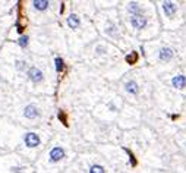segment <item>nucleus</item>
Returning a JSON list of instances; mask_svg holds the SVG:
<instances>
[{
	"instance_id": "1",
	"label": "nucleus",
	"mask_w": 186,
	"mask_h": 173,
	"mask_svg": "<svg viewBox=\"0 0 186 173\" xmlns=\"http://www.w3.org/2000/svg\"><path fill=\"white\" fill-rule=\"evenodd\" d=\"M129 22H131V25L135 29H144L147 26L148 21H147L145 15H132L129 18Z\"/></svg>"
},
{
	"instance_id": "2",
	"label": "nucleus",
	"mask_w": 186,
	"mask_h": 173,
	"mask_svg": "<svg viewBox=\"0 0 186 173\" xmlns=\"http://www.w3.org/2000/svg\"><path fill=\"white\" fill-rule=\"evenodd\" d=\"M23 142H25L26 147H29V148H35V147L40 145L41 139H40V137H38L35 132H28V134H25V137H23Z\"/></svg>"
},
{
	"instance_id": "3",
	"label": "nucleus",
	"mask_w": 186,
	"mask_h": 173,
	"mask_svg": "<svg viewBox=\"0 0 186 173\" xmlns=\"http://www.w3.org/2000/svg\"><path fill=\"white\" fill-rule=\"evenodd\" d=\"M65 154L66 153L62 147H53L51 151H50V154H48V159H50L51 163H57L60 162L62 159H65Z\"/></svg>"
},
{
	"instance_id": "4",
	"label": "nucleus",
	"mask_w": 186,
	"mask_h": 173,
	"mask_svg": "<svg viewBox=\"0 0 186 173\" xmlns=\"http://www.w3.org/2000/svg\"><path fill=\"white\" fill-rule=\"evenodd\" d=\"M175 56V51H173V48L172 47H161L160 48V51H158V59H160V62H170L172 59Z\"/></svg>"
},
{
	"instance_id": "5",
	"label": "nucleus",
	"mask_w": 186,
	"mask_h": 173,
	"mask_svg": "<svg viewBox=\"0 0 186 173\" xmlns=\"http://www.w3.org/2000/svg\"><path fill=\"white\" fill-rule=\"evenodd\" d=\"M161 9H163V12L166 13L167 18H173L176 15V12H177V5L173 3V2H163L161 3Z\"/></svg>"
},
{
	"instance_id": "6",
	"label": "nucleus",
	"mask_w": 186,
	"mask_h": 173,
	"mask_svg": "<svg viewBox=\"0 0 186 173\" xmlns=\"http://www.w3.org/2000/svg\"><path fill=\"white\" fill-rule=\"evenodd\" d=\"M28 78H29L34 84H38V82L43 81L44 75H43V72L38 69V68L33 66V68H29V69H28Z\"/></svg>"
},
{
	"instance_id": "7",
	"label": "nucleus",
	"mask_w": 186,
	"mask_h": 173,
	"mask_svg": "<svg viewBox=\"0 0 186 173\" xmlns=\"http://www.w3.org/2000/svg\"><path fill=\"white\" fill-rule=\"evenodd\" d=\"M23 116L26 117V119H37L38 116H40V110H38V107L37 106H34V104H28L25 109H23Z\"/></svg>"
},
{
	"instance_id": "8",
	"label": "nucleus",
	"mask_w": 186,
	"mask_h": 173,
	"mask_svg": "<svg viewBox=\"0 0 186 173\" xmlns=\"http://www.w3.org/2000/svg\"><path fill=\"white\" fill-rule=\"evenodd\" d=\"M172 85L177 90H183L186 87V76L185 75H176L172 79Z\"/></svg>"
},
{
	"instance_id": "9",
	"label": "nucleus",
	"mask_w": 186,
	"mask_h": 173,
	"mask_svg": "<svg viewBox=\"0 0 186 173\" xmlns=\"http://www.w3.org/2000/svg\"><path fill=\"white\" fill-rule=\"evenodd\" d=\"M66 22H67V26H69V28L76 29L78 26L81 25V19H79V16H78V15L72 13V15H69V18L66 19Z\"/></svg>"
},
{
	"instance_id": "10",
	"label": "nucleus",
	"mask_w": 186,
	"mask_h": 173,
	"mask_svg": "<svg viewBox=\"0 0 186 173\" xmlns=\"http://www.w3.org/2000/svg\"><path fill=\"white\" fill-rule=\"evenodd\" d=\"M125 91L132 94V95H136V94L139 92V87H138L136 82L131 79V81H128L126 84H125Z\"/></svg>"
},
{
	"instance_id": "11",
	"label": "nucleus",
	"mask_w": 186,
	"mask_h": 173,
	"mask_svg": "<svg viewBox=\"0 0 186 173\" xmlns=\"http://www.w3.org/2000/svg\"><path fill=\"white\" fill-rule=\"evenodd\" d=\"M128 11L131 12L132 15H144V11L141 9V6L138 3H135V2H131L128 5Z\"/></svg>"
},
{
	"instance_id": "12",
	"label": "nucleus",
	"mask_w": 186,
	"mask_h": 173,
	"mask_svg": "<svg viewBox=\"0 0 186 173\" xmlns=\"http://www.w3.org/2000/svg\"><path fill=\"white\" fill-rule=\"evenodd\" d=\"M48 2L47 0H35V2H33V6L35 11H45L47 8H48Z\"/></svg>"
},
{
	"instance_id": "13",
	"label": "nucleus",
	"mask_w": 186,
	"mask_h": 173,
	"mask_svg": "<svg viewBox=\"0 0 186 173\" xmlns=\"http://www.w3.org/2000/svg\"><path fill=\"white\" fill-rule=\"evenodd\" d=\"M89 173H106L104 172V167L100 166V164H92L89 167Z\"/></svg>"
},
{
	"instance_id": "14",
	"label": "nucleus",
	"mask_w": 186,
	"mask_h": 173,
	"mask_svg": "<svg viewBox=\"0 0 186 173\" xmlns=\"http://www.w3.org/2000/svg\"><path fill=\"white\" fill-rule=\"evenodd\" d=\"M54 63H56V70H57V72H62V70H63V68H65L63 59L56 57V59H54Z\"/></svg>"
},
{
	"instance_id": "15",
	"label": "nucleus",
	"mask_w": 186,
	"mask_h": 173,
	"mask_svg": "<svg viewBox=\"0 0 186 173\" xmlns=\"http://www.w3.org/2000/svg\"><path fill=\"white\" fill-rule=\"evenodd\" d=\"M136 60H138V54H136L135 51H132V53H131V54H129V56H126V62H128L129 65H132V63H135Z\"/></svg>"
},
{
	"instance_id": "16",
	"label": "nucleus",
	"mask_w": 186,
	"mask_h": 173,
	"mask_svg": "<svg viewBox=\"0 0 186 173\" xmlns=\"http://www.w3.org/2000/svg\"><path fill=\"white\" fill-rule=\"evenodd\" d=\"M16 68L19 70H25L26 69V62L25 60H16Z\"/></svg>"
},
{
	"instance_id": "17",
	"label": "nucleus",
	"mask_w": 186,
	"mask_h": 173,
	"mask_svg": "<svg viewBox=\"0 0 186 173\" xmlns=\"http://www.w3.org/2000/svg\"><path fill=\"white\" fill-rule=\"evenodd\" d=\"M19 46H21V47H26V46H28V37H26V35H23V37H21V38H19Z\"/></svg>"
},
{
	"instance_id": "18",
	"label": "nucleus",
	"mask_w": 186,
	"mask_h": 173,
	"mask_svg": "<svg viewBox=\"0 0 186 173\" xmlns=\"http://www.w3.org/2000/svg\"><path fill=\"white\" fill-rule=\"evenodd\" d=\"M12 172H13V173H21L22 172V167H12Z\"/></svg>"
}]
</instances>
